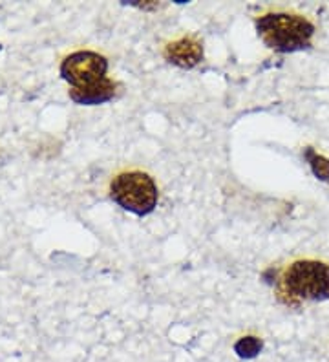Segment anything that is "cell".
Returning <instances> with one entry per match:
<instances>
[{
    "label": "cell",
    "mask_w": 329,
    "mask_h": 362,
    "mask_svg": "<svg viewBox=\"0 0 329 362\" xmlns=\"http://www.w3.org/2000/svg\"><path fill=\"white\" fill-rule=\"evenodd\" d=\"M256 30L263 45L280 53L309 48L315 33V26L307 18L289 13L263 15L256 21Z\"/></svg>",
    "instance_id": "6da1fadb"
},
{
    "label": "cell",
    "mask_w": 329,
    "mask_h": 362,
    "mask_svg": "<svg viewBox=\"0 0 329 362\" xmlns=\"http://www.w3.org/2000/svg\"><path fill=\"white\" fill-rule=\"evenodd\" d=\"M110 198L125 211L146 216L158 205V185L152 177L139 170L123 173L115 176L110 185Z\"/></svg>",
    "instance_id": "7a4b0ae2"
},
{
    "label": "cell",
    "mask_w": 329,
    "mask_h": 362,
    "mask_svg": "<svg viewBox=\"0 0 329 362\" xmlns=\"http://www.w3.org/2000/svg\"><path fill=\"white\" fill-rule=\"evenodd\" d=\"M284 286L289 295L304 300H328L329 265L316 260H299L284 273Z\"/></svg>",
    "instance_id": "3957f363"
},
{
    "label": "cell",
    "mask_w": 329,
    "mask_h": 362,
    "mask_svg": "<svg viewBox=\"0 0 329 362\" xmlns=\"http://www.w3.org/2000/svg\"><path fill=\"white\" fill-rule=\"evenodd\" d=\"M108 61L93 52H75L62 61L61 77L71 88H84L96 84L106 77Z\"/></svg>",
    "instance_id": "277c9868"
},
{
    "label": "cell",
    "mask_w": 329,
    "mask_h": 362,
    "mask_svg": "<svg viewBox=\"0 0 329 362\" xmlns=\"http://www.w3.org/2000/svg\"><path fill=\"white\" fill-rule=\"evenodd\" d=\"M165 59L171 64L183 70H190V68L197 66L203 61V46L202 42L194 37H183L180 40L168 42L163 52Z\"/></svg>",
    "instance_id": "5b68a950"
},
{
    "label": "cell",
    "mask_w": 329,
    "mask_h": 362,
    "mask_svg": "<svg viewBox=\"0 0 329 362\" xmlns=\"http://www.w3.org/2000/svg\"><path fill=\"white\" fill-rule=\"evenodd\" d=\"M115 92H117V83H114L112 79L105 77L103 81L96 84H90V86H84V88H71L70 99L77 105L84 106H93V105H103V103L114 99Z\"/></svg>",
    "instance_id": "8992f818"
},
{
    "label": "cell",
    "mask_w": 329,
    "mask_h": 362,
    "mask_svg": "<svg viewBox=\"0 0 329 362\" xmlns=\"http://www.w3.org/2000/svg\"><path fill=\"white\" fill-rule=\"evenodd\" d=\"M263 348V342L258 337H243L234 344V354L240 358H255L258 357Z\"/></svg>",
    "instance_id": "52a82bcc"
},
{
    "label": "cell",
    "mask_w": 329,
    "mask_h": 362,
    "mask_svg": "<svg viewBox=\"0 0 329 362\" xmlns=\"http://www.w3.org/2000/svg\"><path fill=\"white\" fill-rule=\"evenodd\" d=\"M306 158H307V161H309V165H311L313 174H315L318 180L329 183V159L324 158V156H321V154H316L313 148H307Z\"/></svg>",
    "instance_id": "ba28073f"
}]
</instances>
